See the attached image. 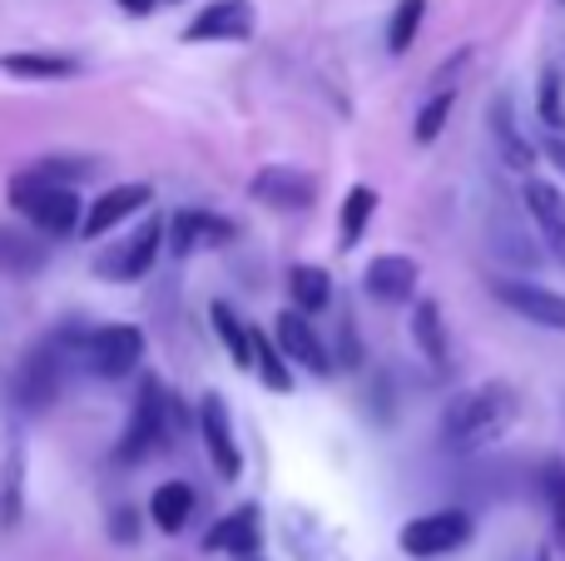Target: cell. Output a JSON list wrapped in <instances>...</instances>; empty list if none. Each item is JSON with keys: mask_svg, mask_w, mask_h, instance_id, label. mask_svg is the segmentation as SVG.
Segmentation results:
<instances>
[{"mask_svg": "<svg viewBox=\"0 0 565 561\" xmlns=\"http://www.w3.org/2000/svg\"><path fill=\"white\" fill-rule=\"evenodd\" d=\"M417 258L407 254H377L367 264V274H362V284H367V294L377 298V304H407L412 294H417Z\"/></svg>", "mask_w": 565, "mask_h": 561, "instance_id": "cell-13", "label": "cell"}, {"mask_svg": "<svg viewBox=\"0 0 565 561\" xmlns=\"http://www.w3.org/2000/svg\"><path fill=\"white\" fill-rule=\"evenodd\" d=\"M199 433H204V447H209L214 473L224 477V483H234V477L244 473V457H238L234 423H228V407H224V398H218V393H209L204 407H199Z\"/></svg>", "mask_w": 565, "mask_h": 561, "instance_id": "cell-10", "label": "cell"}, {"mask_svg": "<svg viewBox=\"0 0 565 561\" xmlns=\"http://www.w3.org/2000/svg\"><path fill=\"white\" fill-rule=\"evenodd\" d=\"M541 493H546V502H551L556 537L565 542V463H561V457H551V463H546V473H541Z\"/></svg>", "mask_w": 565, "mask_h": 561, "instance_id": "cell-30", "label": "cell"}, {"mask_svg": "<svg viewBox=\"0 0 565 561\" xmlns=\"http://www.w3.org/2000/svg\"><path fill=\"white\" fill-rule=\"evenodd\" d=\"M491 294H497V304H507L511 314L526 318V324L565 334V294H556V288L526 284V278H497V284H491Z\"/></svg>", "mask_w": 565, "mask_h": 561, "instance_id": "cell-8", "label": "cell"}, {"mask_svg": "<svg viewBox=\"0 0 565 561\" xmlns=\"http://www.w3.org/2000/svg\"><path fill=\"white\" fill-rule=\"evenodd\" d=\"M228 234H234V229L218 224V219H209V214H179V219H174V254H189V248H209V244H224Z\"/></svg>", "mask_w": 565, "mask_h": 561, "instance_id": "cell-21", "label": "cell"}, {"mask_svg": "<svg viewBox=\"0 0 565 561\" xmlns=\"http://www.w3.org/2000/svg\"><path fill=\"white\" fill-rule=\"evenodd\" d=\"M288 288H292V304H298L302 314H318V308L328 304V294H332V288H328V274H322L318 264H298V268H292V274H288Z\"/></svg>", "mask_w": 565, "mask_h": 561, "instance_id": "cell-23", "label": "cell"}, {"mask_svg": "<svg viewBox=\"0 0 565 561\" xmlns=\"http://www.w3.org/2000/svg\"><path fill=\"white\" fill-rule=\"evenodd\" d=\"M521 204H526L531 224H536V239L546 244V254L565 264V194L546 179H526L521 189Z\"/></svg>", "mask_w": 565, "mask_h": 561, "instance_id": "cell-9", "label": "cell"}, {"mask_svg": "<svg viewBox=\"0 0 565 561\" xmlns=\"http://www.w3.org/2000/svg\"><path fill=\"white\" fill-rule=\"evenodd\" d=\"M119 6H125V10H129V15H149V10H154V6H159V0H119Z\"/></svg>", "mask_w": 565, "mask_h": 561, "instance_id": "cell-33", "label": "cell"}, {"mask_svg": "<svg viewBox=\"0 0 565 561\" xmlns=\"http://www.w3.org/2000/svg\"><path fill=\"white\" fill-rule=\"evenodd\" d=\"M79 343H85V334H75V328H70V334L40 338V343L20 358V368H15V403L25 407V413H45V407L60 398V388H65V368H70V358L79 353Z\"/></svg>", "mask_w": 565, "mask_h": 561, "instance_id": "cell-2", "label": "cell"}, {"mask_svg": "<svg viewBox=\"0 0 565 561\" xmlns=\"http://www.w3.org/2000/svg\"><path fill=\"white\" fill-rule=\"evenodd\" d=\"M451 105H457V95H451V85H441L437 95H431L427 105L417 109V129H412V139H417V145H431V139H437L441 129H447Z\"/></svg>", "mask_w": 565, "mask_h": 561, "instance_id": "cell-27", "label": "cell"}, {"mask_svg": "<svg viewBox=\"0 0 565 561\" xmlns=\"http://www.w3.org/2000/svg\"><path fill=\"white\" fill-rule=\"evenodd\" d=\"M422 20H427V0H397V10H392L387 20V50L392 55H407L412 40H417Z\"/></svg>", "mask_w": 565, "mask_h": 561, "instance_id": "cell-22", "label": "cell"}, {"mask_svg": "<svg viewBox=\"0 0 565 561\" xmlns=\"http://www.w3.org/2000/svg\"><path fill=\"white\" fill-rule=\"evenodd\" d=\"M248 35H254V6L248 0H214L184 30V40H248Z\"/></svg>", "mask_w": 565, "mask_h": 561, "instance_id": "cell-11", "label": "cell"}, {"mask_svg": "<svg viewBox=\"0 0 565 561\" xmlns=\"http://www.w3.org/2000/svg\"><path fill=\"white\" fill-rule=\"evenodd\" d=\"M159 244H164V219L149 214V224H139L129 239L109 244V254L95 258V274L99 278H145L159 258Z\"/></svg>", "mask_w": 565, "mask_h": 561, "instance_id": "cell-7", "label": "cell"}, {"mask_svg": "<svg viewBox=\"0 0 565 561\" xmlns=\"http://www.w3.org/2000/svg\"><path fill=\"white\" fill-rule=\"evenodd\" d=\"M561 6H565V0H561Z\"/></svg>", "mask_w": 565, "mask_h": 561, "instance_id": "cell-35", "label": "cell"}, {"mask_svg": "<svg viewBox=\"0 0 565 561\" xmlns=\"http://www.w3.org/2000/svg\"><path fill=\"white\" fill-rule=\"evenodd\" d=\"M0 70H6V75H20V80H65V75H75V65L60 60V55H6Z\"/></svg>", "mask_w": 565, "mask_h": 561, "instance_id": "cell-26", "label": "cell"}, {"mask_svg": "<svg viewBox=\"0 0 565 561\" xmlns=\"http://www.w3.org/2000/svg\"><path fill=\"white\" fill-rule=\"evenodd\" d=\"M372 209H377V194H372L367 184H352L348 199H342V248H352L362 239V229H367Z\"/></svg>", "mask_w": 565, "mask_h": 561, "instance_id": "cell-25", "label": "cell"}, {"mask_svg": "<svg viewBox=\"0 0 565 561\" xmlns=\"http://www.w3.org/2000/svg\"><path fill=\"white\" fill-rule=\"evenodd\" d=\"M35 268H45V244L0 224V274H35Z\"/></svg>", "mask_w": 565, "mask_h": 561, "instance_id": "cell-20", "label": "cell"}, {"mask_svg": "<svg viewBox=\"0 0 565 561\" xmlns=\"http://www.w3.org/2000/svg\"><path fill=\"white\" fill-rule=\"evenodd\" d=\"M516 413H521V403L511 383H477L447 403V413H441V443L451 453H481V447H491L516 423Z\"/></svg>", "mask_w": 565, "mask_h": 561, "instance_id": "cell-1", "label": "cell"}, {"mask_svg": "<svg viewBox=\"0 0 565 561\" xmlns=\"http://www.w3.org/2000/svg\"><path fill=\"white\" fill-rule=\"evenodd\" d=\"M546 159L565 174V135H551V139H546Z\"/></svg>", "mask_w": 565, "mask_h": 561, "instance_id": "cell-32", "label": "cell"}, {"mask_svg": "<svg viewBox=\"0 0 565 561\" xmlns=\"http://www.w3.org/2000/svg\"><path fill=\"white\" fill-rule=\"evenodd\" d=\"M149 517H154L159 532H184L189 517H194V487L189 483H164L154 487V497H149Z\"/></svg>", "mask_w": 565, "mask_h": 561, "instance_id": "cell-19", "label": "cell"}, {"mask_svg": "<svg viewBox=\"0 0 565 561\" xmlns=\"http://www.w3.org/2000/svg\"><path fill=\"white\" fill-rule=\"evenodd\" d=\"M10 204H15L20 214H25L30 224H35L40 234H50V239H65V234H75V229H85L75 184H55V179L35 174V169L10 184Z\"/></svg>", "mask_w": 565, "mask_h": 561, "instance_id": "cell-3", "label": "cell"}, {"mask_svg": "<svg viewBox=\"0 0 565 561\" xmlns=\"http://www.w3.org/2000/svg\"><path fill=\"white\" fill-rule=\"evenodd\" d=\"M412 338H417L422 358H427L437 373H447V368H451V343H447V324H441V308L431 304V298H422V304L412 308Z\"/></svg>", "mask_w": 565, "mask_h": 561, "instance_id": "cell-17", "label": "cell"}, {"mask_svg": "<svg viewBox=\"0 0 565 561\" xmlns=\"http://www.w3.org/2000/svg\"><path fill=\"white\" fill-rule=\"evenodd\" d=\"M0 517H6V527L20 522V447H15V437H10V453H6V497H0Z\"/></svg>", "mask_w": 565, "mask_h": 561, "instance_id": "cell-31", "label": "cell"}, {"mask_svg": "<svg viewBox=\"0 0 565 561\" xmlns=\"http://www.w3.org/2000/svg\"><path fill=\"white\" fill-rule=\"evenodd\" d=\"M204 547H209V552H228V557H254L258 552V512H254V507L228 512L224 522L204 537Z\"/></svg>", "mask_w": 565, "mask_h": 561, "instance_id": "cell-18", "label": "cell"}, {"mask_svg": "<svg viewBox=\"0 0 565 561\" xmlns=\"http://www.w3.org/2000/svg\"><path fill=\"white\" fill-rule=\"evenodd\" d=\"M139 358H145V334H139V328H129V324L95 328V334H85V343H79V363H85L95 378L135 373Z\"/></svg>", "mask_w": 565, "mask_h": 561, "instance_id": "cell-5", "label": "cell"}, {"mask_svg": "<svg viewBox=\"0 0 565 561\" xmlns=\"http://www.w3.org/2000/svg\"><path fill=\"white\" fill-rule=\"evenodd\" d=\"M164 413H169L164 388H159V383H145V388H139L135 413H129L125 437H119V447H115L119 463H139V457H149L159 443H164Z\"/></svg>", "mask_w": 565, "mask_h": 561, "instance_id": "cell-6", "label": "cell"}, {"mask_svg": "<svg viewBox=\"0 0 565 561\" xmlns=\"http://www.w3.org/2000/svg\"><path fill=\"white\" fill-rule=\"evenodd\" d=\"M145 204H154V189H149V184H115V189H105V194L89 204V214H85V234L89 239H105L119 219L139 214Z\"/></svg>", "mask_w": 565, "mask_h": 561, "instance_id": "cell-14", "label": "cell"}, {"mask_svg": "<svg viewBox=\"0 0 565 561\" xmlns=\"http://www.w3.org/2000/svg\"><path fill=\"white\" fill-rule=\"evenodd\" d=\"M248 194H254L258 204H274V209H308L312 204V179L298 174V169H288V165H274L248 184Z\"/></svg>", "mask_w": 565, "mask_h": 561, "instance_id": "cell-16", "label": "cell"}, {"mask_svg": "<svg viewBox=\"0 0 565 561\" xmlns=\"http://www.w3.org/2000/svg\"><path fill=\"white\" fill-rule=\"evenodd\" d=\"M536 109H541V125H546L551 135H561V129H565V85H561V70H556V65L541 75V99H536Z\"/></svg>", "mask_w": 565, "mask_h": 561, "instance_id": "cell-29", "label": "cell"}, {"mask_svg": "<svg viewBox=\"0 0 565 561\" xmlns=\"http://www.w3.org/2000/svg\"><path fill=\"white\" fill-rule=\"evenodd\" d=\"M536 561H551V557H536Z\"/></svg>", "mask_w": 565, "mask_h": 561, "instance_id": "cell-34", "label": "cell"}, {"mask_svg": "<svg viewBox=\"0 0 565 561\" xmlns=\"http://www.w3.org/2000/svg\"><path fill=\"white\" fill-rule=\"evenodd\" d=\"M282 348H274L264 334H254V368H258V378H264L274 393H288L292 388V373H288V363H282Z\"/></svg>", "mask_w": 565, "mask_h": 561, "instance_id": "cell-28", "label": "cell"}, {"mask_svg": "<svg viewBox=\"0 0 565 561\" xmlns=\"http://www.w3.org/2000/svg\"><path fill=\"white\" fill-rule=\"evenodd\" d=\"M491 139H497V149H501V165L507 169H521L526 174L531 165H536V149H531V139L521 135V125H516V109H511V95H497L491 99Z\"/></svg>", "mask_w": 565, "mask_h": 561, "instance_id": "cell-15", "label": "cell"}, {"mask_svg": "<svg viewBox=\"0 0 565 561\" xmlns=\"http://www.w3.org/2000/svg\"><path fill=\"white\" fill-rule=\"evenodd\" d=\"M278 348L298 368H308V373H318V378L332 373L328 348H322V338L312 334V324H308V314H302V308H288V314H278Z\"/></svg>", "mask_w": 565, "mask_h": 561, "instance_id": "cell-12", "label": "cell"}, {"mask_svg": "<svg viewBox=\"0 0 565 561\" xmlns=\"http://www.w3.org/2000/svg\"><path fill=\"white\" fill-rule=\"evenodd\" d=\"M209 314H214V334H218V343L234 353V363L254 368V334H244V324L234 318V308H228V304H214Z\"/></svg>", "mask_w": 565, "mask_h": 561, "instance_id": "cell-24", "label": "cell"}, {"mask_svg": "<svg viewBox=\"0 0 565 561\" xmlns=\"http://www.w3.org/2000/svg\"><path fill=\"white\" fill-rule=\"evenodd\" d=\"M471 532H477V522H471L467 512H457V507H447V512H427V517H412L407 527H402V552L412 561H431V557H451L461 552V547L471 542Z\"/></svg>", "mask_w": 565, "mask_h": 561, "instance_id": "cell-4", "label": "cell"}]
</instances>
